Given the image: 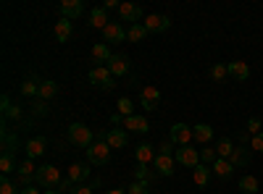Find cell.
<instances>
[{"mask_svg":"<svg viewBox=\"0 0 263 194\" xmlns=\"http://www.w3.org/2000/svg\"><path fill=\"white\" fill-rule=\"evenodd\" d=\"M92 139H95V134H92L90 126H84V123H71L69 126V142L74 147H84L87 149L92 144Z\"/></svg>","mask_w":263,"mask_h":194,"instance_id":"obj_1","label":"cell"},{"mask_svg":"<svg viewBox=\"0 0 263 194\" xmlns=\"http://www.w3.org/2000/svg\"><path fill=\"white\" fill-rule=\"evenodd\" d=\"M108 158H111V147H108L105 139H98L87 147V163L90 165H103V163H108Z\"/></svg>","mask_w":263,"mask_h":194,"instance_id":"obj_2","label":"cell"},{"mask_svg":"<svg viewBox=\"0 0 263 194\" xmlns=\"http://www.w3.org/2000/svg\"><path fill=\"white\" fill-rule=\"evenodd\" d=\"M61 170L55 168V165H42V168H37V184L42 186V189H58L61 186Z\"/></svg>","mask_w":263,"mask_h":194,"instance_id":"obj_3","label":"cell"},{"mask_svg":"<svg viewBox=\"0 0 263 194\" xmlns=\"http://www.w3.org/2000/svg\"><path fill=\"white\" fill-rule=\"evenodd\" d=\"M174 160H177L179 165H184V168H197V165H200V153H197V149L195 147H177V158H174Z\"/></svg>","mask_w":263,"mask_h":194,"instance_id":"obj_4","label":"cell"},{"mask_svg":"<svg viewBox=\"0 0 263 194\" xmlns=\"http://www.w3.org/2000/svg\"><path fill=\"white\" fill-rule=\"evenodd\" d=\"M168 139H171L174 144H179V147H187V144L192 142V126H187V123H174Z\"/></svg>","mask_w":263,"mask_h":194,"instance_id":"obj_5","label":"cell"},{"mask_svg":"<svg viewBox=\"0 0 263 194\" xmlns=\"http://www.w3.org/2000/svg\"><path fill=\"white\" fill-rule=\"evenodd\" d=\"M58 11H61V18L74 21V18H79L84 13V3H82V0H61Z\"/></svg>","mask_w":263,"mask_h":194,"instance_id":"obj_6","label":"cell"},{"mask_svg":"<svg viewBox=\"0 0 263 194\" xmlns=\"http://www.w3.org/2000/svg\"><path fill=\"white\" fill-rule=\"evenodd\" d=\"M90 81L98 84V87H103V90H111L114 87V74L108 71V66H95L90 71Z\"/></svg>","mask_w":263,"mask_h":194,"instance_id":"obj_7","label":"cell"},{"mask_svg":"<svg viewBox=\"0 0 263 194\" xmlns=\"http://www.w3.org/2000/svg\"><path fill=\"white\" fill-rule=\"evenodd\" d=\"M140 100H142V107H145V111H156V107L161 105V92H158V87H153V84L142 87Z\"/></svg>","mask_w":263,"mask_h":194,"instance_id":"obj_8","label":"cell"},{"mask_svg":"<svg viewBox=\"0 0 263 194\" xmlns=\"http://www.w3.org/2000/svg\"><path fill=\"white\" fill-rule=\"evenodd\" d=\"M174 165H177V160L171 155H163V153H158L156 160H153V168L158 170V176H174V170H177Z\"/></svg>","mask_w":263,"mask_h":194,"instance_id":"obj_9","label":"cell"},{"mask_svg":"<svg viewBox=\"0 0 263 194\" xmlns=\"http://www.w3.org/2000/svg\"><path fill=\"white\" fill-rule=\"evenodd\" d=\"M119 16H121V21H129V27L132 24H140V21H142V8L135 6V3H121Z\"/></svg>","mask_w":263,"mask_h":194,"instance_id":"obj_10","label":"cell"},{"mask_svg":"<svg viewBox=\"0 0 263 194\" xmlns=\"http://www.w3.org/2000/svg\"><path fill=\"white\" fill-rule=\"evenodd\" d=\"M171 27V21L166 18V16H158V13H150V16H145V29L147 32H166Z\"/></svg>","mask_w":263,"mask_h":194,"instance_id":"obj_11","label":"cell"},{"mask_svg":"<svg viewBox=\"0 0 263 194\" xmlns=\"http://www.w3.org/2000/svg\"><path fill=\"white\" fill-rule=\"evenodd\" d=\"M250 160H253V149H248V147H234V153L229 158V163L234 168H248Z\"/></svg>","mask_w":263,"mask_h":194,"instance_id":"obj_12","label":"cell"},{"mask_svg":"<svg viewBox=\"0 0 263 194\" xmlns=\"http://www.w3.org/2000/svg\"><path fill=\"white\" fill-rule=\"evenodd\" d=\"M103 39L105 42H124L126 39V29L119 24V21H111V24L103 29Z\"/></svg>","mask_w":263,"mask_h":194,"instance_id":"obj_13","label":"cell"},{"mask_svg":"<svg viewBox=\"0 0 263 194\" xmlns=\"http://www.w3.org/2000/svg\"><path fill=\"white\" fill-rule=\"evenodd\" d=\"M229 66V76L234 79V81H248V76H250V66L245 60H232V63H227Z\"/></svg>","mask_w":263,"mask_h":194,"instance_id":"obj_14","label":"cell"},{"mask_svg":"<svg viewBox=\"0 0 263 194\" xmlns=\"http://www.w3.org/2000/svg\"><path fill=\"white\" fill-rule=\"evenodd\" d=\"M192 139L197 142V144H208L211 139H213V126H208V123H197V126H192Z\"/></svg>","mask_w":263,"mask_h":194,"instance_id":"obj_15","label":"cell"},{"mask_svg":"<svg viewBox=\"0 0 263 194\" xmlns=\"http://www.w3.org/2000/svg\"><path fill=\"white\" fill-rule=\"evenodd\" d=\"M45 147H48V139H45V137L29 139V142H27V158L34 160V158H40V155H45Z\"/></svg>","mask_w":263,"mask_h":194,"instance_id":"obj_16","label":"cell"},{"mask_svg":"<svg viewBox=\"0 0 263 194\" xmlns=\"http://www.w3.org/2000/svg\"><path fill=\"white\" fill-rule=\"evenodd\" d=\"M108 71H111L114 76H124L129 71V58L126 55H111V60H108Z\"/></svg>","mask_w":263,"mask_h":194,"instance_id":"obj_17","label":"cell"},{"mask_svg":"<svg viewBox=\"0 0 263 194\" xmlns=\"http://www.w3.org/2000/svg\"><path fill=\"white\" fill-rule=\"evenodd\" d=\"M105 142L111 149H124L126 147V132H121V128H111V132L105 134Z\"/></svg>","mask_w":263,"mask_h":194,"instance_id":"obj_18","label":"cell"},{"mask_svg":"<svg viewBox=\"0 0 263 194\" xmlns=\"http://www.w3.org/2000/svg\"><path fill=\"white\" fill-rule=\"evenodd\" d=\"M0 111H3V118H6V121H8V118H18V116H21V107H18V105H13L8 95L0 97Z\"/></svg>","mask_w":263,"mask_h":194,"instance_id":"obj_19","label":"cell"},{"mask_svg":"<svg viewBox=\"0 0 263 194\" xmlns=\"http://www.w3.org/2000/svg\"><path fill=\"white\" fill-rule=\"evenodd\" d=\"M135 158L140 160V165L153 163V160H156V147H153V144H140V147L135 149Z\"/></svg>","mask_w":263,"mask_h":194,"instance_id":"obj_20","label":"cell"},{"mask_svg":"<svg viewBox=\"0 0 263 194\" xmlns=\"http://www.w3.org/2000/svg\"><path fill=\"white\" fill-rule=\"evenodd\" d=\"M87 176H90V163H74V165L69 168V179H71L74 184L84 181Z\"/></svg>","mask_w":263,"mask_h":194,"instance_id":"obj_21","label":"cell"},{"mask_svg":"<svg viewBox=\"0 0 263 194\" xmlns=\"http://www.w3.org/2000/svg\"><path fill=\"white\" fill-rule=\"evenodd\" d=\"M211 170H213L218 179H229V176L234 174V165H232L229 160H224V158H218V160L211 165Z\"/></svg>","mask_w":263,"mask_h":194,"instance_id":"obj_22","label":"cell"},{"mask_svg":"<svg viewBox=\"0 0 263 194\" xmlns=\"http://www.w3.org/2000/svg\"><path fill=\"white\" fill-rule=\"evenodd\" d=\"M90 24L95 27V29H105L108 24H111V21H108V11L105 8H92V13H90Z\"/></svg>","mask_w":263,"mask_h":194,"instance_id":"obj_23","label":"cell"},{"mask_svg":"<svg viewBox=\"0 0 263 194\" xmlns=\"http://www.w3.org/2000/svg\"><path fill=\"white\" fill-rule=\"evenodd\" d=\"M121 126H126L129 128V132H147V128H150V123L142 118V116H129V118H124V123Z\"/></svg>","mask_w":263,"mask_h":194,"instance_id":"obj_24","label":"cell"},{"mask_svg":"<svg viewBox=\"0 0 263 194\" xmlns=\"http://www.w3.org/2000/svg\"><path fill=\"white\" fill-rule=\"evenodd\" d=\"M71 21L69 18H61L58 24H55V37H58V42H69L71 39Z\"/></svg>","mask_w":263,"mask_h":194,"instance_id":"obj_25","label":"cell"},{"mask_svg":"<svg viewBox=\"0 0 263 194\" xmlns=\"http://www.w3.org/2000/svg\"><path fill=\"white\" fill-rule=\"evenodd\" d=\"M147 34H150V32L145 29V24H132V27L126 29V39H129V42H142Z\"/></svg>","mask_w":263,"mask_h":194,"instance_id":"obj_26","label":"cell"},{"mask_svg":"<svg viewBox=\"0 0 263 194\" xmlns=\"http://www.w3.org/2000/svg\"><path fill=\"white\" fill-rule=\"evenodd\" d=\"M55 92H58V84H55V81H50V79H48V81H40V95H37L40 100L48 102L50 97H55Z\"/></svg>","mask_w":263,"mask_h":194,"instance_id":"obj_27","label":"cell"},{"mask_svg":"<svg viewBox=\"0 0 263 194\" xmlns=\"http://www.w3.org/2000/svg\"><path fill=\"white\" fill-rule=\"evenodd\" d=\"M232 153H234L232 139H227V137H224V139H218V142H216V155H218V158L229 160V158H232Z\"/></svg>","mask_w":263,"mask_h":194,"instance_id":"obj_28","label":"cell"},{"mask_svg":"<svg viewBox=\"0 0 263 194\" xmlns=\"http://www.w3.org/2000/svg\"><path fill=\"white\" fill-rule=\"evenodd\" d=\"M92 60L98 63V66H103V63L111 60V53H108V45H105V42H100V45L92 48Z\"/></svg>","mask_w":263,"mask_h":194,"instance_id":"obj_29","label":"cell"},{"mask_svg":"<svg viewBox=\"0 0 263 194\" xmlns=\"http://www.w3.org/2000/svg\"><path fill=\"white\" fill-rule=\"evenodd\" d=\"M16 149H18V137L11 134L8 128H6V132H3V153H6V155H13Z\"/></svg>","mask_w":263,"mask_h":194,"instance_id":"obj_30","label":"cell"},{"mask_svg":"<svg viewBox=\"0 0 263 194\" xmlns=\"http://www.w3.org/2000/svg\"><path fill=\"white\" fill-rule=\"evenodd\" d=\"M21 95H24V97H37L40 95V81L24 79V81H21Z\"/></svg>","mask_w":263,"mask_h":194,"instance_id":"obj_31","label":"cell"},{"mask_svg":"<svg viewBox=\"0 0 263 194\" xmlns=\"http://www.w3.org/2000/svg\"><path fill=\"white\" fill-rule=\"evenodd\" d=\"M211 174H213V170H211L208 165H203V163H200V165L195 168V184H197V186H205V184H208V179H211Z\"/></svg>","mask_w":263,"mask_h":194,"instance_id":"obj_32","label":"cell"},{"mask_svg":"<svg viewBox=\"0 0 263 194\" xmlns=\"http://www.w3.org/2000/svg\"><path fill=\"white\" fill-rule=\"evenodd\" d=\"M239 189H242V194H255L258 191V179L255 176H242V179H239Z\"/></svg>","mask_w":263,"mask_h":194,"instance_id":"obj_33","label":"cell"},{"mask_svg":"<svg viewBox=\"0 0 263 194\" xmlns=\"http://www.w3.org/2000/svg\"><path fill=\"white\" fill-rule=\"evenodd\" d=\"M229 76V66H227V63H216V66L211 69V79L213 81H224Z\"/></svg>","mask_w":263,"mask_h":194,"instance_id":"obj_34","label":"cell"},{"mask_svg":"<svg viewBox=\"0 0 263 194\" xmlns=\"http://www.w3.org/2000/svg\"><path fill=\"white\" fill-rule=\"evenodd\" d=\"M18 165H16V160H13V155H0V170H3V176H8L11 170H16Z\"/></svg>","mask_w":263,"mask_h":194,"instance_id":"obj_35","label":"cell"},{"mask_svg":"<svg viewBox=\"0 0 263 194\" xmlns=\"http://www.w3.org/2000/svg\"><path fill=\"white\" fill-rule=\"evenodd\" d=\"M216 160H218V155H216V149L205 144V147L200 149V163H203V165H213Z\"/></svg>","mask_w":263,"mask_h":194,"instance_id":"obj_36","label":"cell"},{"mask_svg":"<svg viewBox=\"0 0 263 194\" xmlns=\"http://www.w3.org/2000/svg\"><path fill=\"white\" fill-rule=\"evenodd\" d=\"M116 105H119V116H124V118L135 116V105H132V100H129V97H121Z\"/></svg>","mask_w":263,"mask_h":194,"instance_id":"obj_37","label":"cell"},{"mask_svg":"<svg viewBox=\"0 0 263 194\" xmlns=\"http://www.w3.org/2000/svg\"><path fill=\"white\" fill-rule=\"evenodd\" d=\"M126 194H150V184L147 181H135L126 189Z\"/></svg>","mask_w":263,"mask_h":194,"instance_id":"obj_38","label":"cell"},{"mask_svg":"<svg viewBox=\"0 0 263 194\" xmlns=\"http://www.w3.org/2000/svg\"><path fill=\"white\" fill-rule=\"evenodd\" d=\"M34 174H37V168H34V160H29V158H27L24 163L18 165V176H34Z\"/></svg>","mask_w":263,"mask_h":194,"instance_id":"obj_39","label":"cell"},{"mask_svg":"<svg viewBox=\"0 0 263 194\" xmlns=\"http://www.w3.org/2000/svg\"><path fill=\"white\" fill-rule=\"evenodd\" d=\"M153 179H156V176L150 174V168H147V165H140V168L135 170V181H147V184H150Z\"/></svg>","mask_w":263,"mask_h":194,"instance_id":"obj_40","label":"cell"},{"mask_svg":"<svg viewBox=\"0 0 263 194\" xmlns=\"http://www.w3.org/2000/svg\"><path fill=\"white\" fill-rule=\"evenodd\" d=\"M250 149H253V153H263V132L250 139Z\"/></svg>","mask_w":263,"mask_h":194,"instance_id":"obj_41","label":"cell"},{"mask_svg":"<svg viewBox=\"0 0 263 194\" xmlns=\"http://www.w3.org/2000/svg\"><path fill=\"white\" fill-rule=\"evenodd\" d=\"M0 194H16V184H11V181L3 176V181H0Z\"/></svg>","mask_w":263,"mask_h":194,"instance_id":"obj_42","label":"cell"},{"mask_svg":"<svg viewBox=\"0 0 263 194\" xmlns=\"http://www.w3.org/2000/svg\"><path fill=\"white\" fill-rule=\"evenodd\" d=\"M95 189H100V181H92V186H77L71 194H92Z\"/></svg>","mask_w":263,"mask_h":194,"instance_id":"obj_43","label":"cell"},{"mask_svg":"<svg viewBox=\"0 0 263 194\" xmlns=\"http://www.w3.org/2000/svg\"><path fill=\"white\" fill-rule=\"evenodd\" d=\"M32 111H34V116H48V102H45V100H40V102L32 107Z\"/></svg>","mask_w":263,"mask_h":194,"instance_id":"obj_44","label":"cell"},{"mask_svg":"<svg viewBox=\"0 0 263 194\" xmlns=\"http://www.w3.org/2000/svg\"><path fill=\"white\" fill-rule=\"evenodd\" d=\"M248 132H250L253 137L260 134V121H258V118H250V121H248Z\"/></svg>","mask_w":263,"mask_h":194,"instance_id":"obj_45","label":"cell"},{"mask_svg":"<svg viewBox=\"0 0 263 194\" xmlns=\"http://www.w3.org/2000/svg\"><path fill=\"white\" fill-rule=\"evenodd\" d=\"M158 149H161L163 155H171V149H174V142H171V139H166V142H161V147H158Z\"/></svg>","mask_w":263,"mask_h":194,"instance_id":"obj_46","label":"cell"},{"mask_svg":"<svg viewBox=\"0 0 263 194\" xmlns=\"http://www.w3.org/2000/svg\"><path fill=\"white\" fill-rule=\"evenodd\" d=\"M71 186H74V181H71V179H63V181H61V186H58V191H74Z\"/></svg>","mask_w":263,"mask_h":194,"instance_id":"obj_47","label":"cell"},{"mask_svg":"<svg viewBox=\"0 0 263 194\" xmlns=\"http://www.w3.org/2000/svg\"><path fill=\"white\" fill-rule=\"evenodd\" d=\"M105 11H111V8H121L119 3H116V0H105V6H103Z\"/></svg>","mask_w":263,"mask_h":194,"instance_id":"obj_48","label":"cell"},{"mask_svg":"<svg viewBox=\"0 0 263 194\" xmlns=\"http://www.w3.org/2000/svg\"><path fill=\"white\" fill-rule=\"evenodd\" d=\"M18 194H40V191H37V186H27V189H21Z\"/></svg>","mask_w":263,"mask_h":194,"instance_id":"obj_49","label":"cell"},{"mask_svg":"<svg viewBox=\"0 0 263 194\" xmlns=\"http://www.w3.org/2000/svg\"><path fill=\"white\" fill-rule=\"evenodd\" d=\"M105 194H126V189H111V191H105Z\"/></svg>","mask_w":263,"mask_h":194,"instance_id":"obj_50","label":"cell"},{"mask_svg":"<svg viewBox=\"0 0 263 194\" xmlns=\"http://www.w3.org/2000/svg\"><path fill=\"white\" fill-rule=\"evenodd\" d=\"M42 194H61V191H55V189H45V191H42Z\"/></svg>","mask_w":263,"mask_h":194,"instance_id":"obj_51","label":"cell"}]
</instances>
